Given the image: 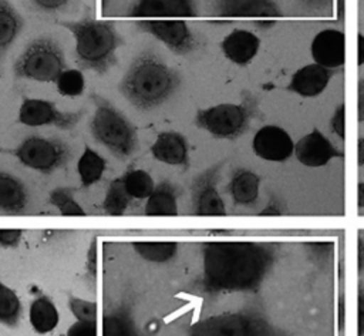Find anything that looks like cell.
<instances>
[{
	"label": "cell",
	"instance_id": "6da1fadb",
	"mask_svg": "<svg viewBox=\"0 0 364 336\" xmlns=\"http://www.w3.org/2000/svg\"><path fill=\"white\" fill-rule=\"evenodd\" d=\"M277 259V246L256 241H212L202 245L200 293L256 292Z\"/></svg>",
	"mask_w": 364,
	"mask_h": 336
},
{
	"label": "cell",
	"instance_id": "7a4b0ae2",
	"mask_svg": "<svg viewBox=\"0 0 364 336\" xmlns=\"http://www.w3.org/2000/svg\"><path fill=\"white\" fill-rule=\"evenodd\" d=\"M181 74L156 53L145 50L129 64L118 91L136 110L148 111L166 103L179 88Z\"/></svg>",
	"mask_w": 364,
	"mask_h": 336
},
{
	"label": "cell",
	"instance_id": "3957f363",
	"mask_svg": "<svg viewBox=\"0 0 364 336\" xmlns=\"http://www.w3.org/2000/svg\"><path fill=\"white\" fill-rule=\"evenodd\" d=\"M75 40L74 56L80 68L105 74L117 63L121 37L111 21L95 20L90 13L77 21H60Z\"/></svg>",
	"mask_w": 364,
	"mask_h": 336
},
{
	"label": "cell",
	"instance_id": "277c9868",
	"mask_svg": "<svg viewBox=\"0 0 364 336\" xmlns=\"http://www.w3.org/2000/svg\"><path fill=\"white\" fill-rule=\"evenodd\" d=\"M188 336H293L253 308L210 315L193 322Z\"/></svg>",
	"mask_w": 364,
	"mask_h": 336
},
{
	"label": "cell",
	"instance_id": "5b68a950",
	"mask_svg": "<svg viewBox=\"0 0 364 336\" xmlns=\"http://www.w3.org/2000/svg\"><path fill=\"white\" fill-rule=\"evenodd\" d=\"M259 114L257 97L252 91L243 90L239 103H222L199 108L193 124L196 128L209 132L213 138L236 140L249 130L250 122Z\"/></svg>",
	"mask_w": 364,
	"mask_h": 336
},
{
	"label": "cell",
	"instance_id": "8992f818",
	"mask_svg": "<svg viewBox=\"0 0 364 336\" xmlns=\"http://www.w3.org/2000/svg\"><path fill=\"white\" fill-rule=\"evenodd\" d=\"M90 100L95 107L90 122L94 140L119 159L132 157L138 149L135 125L102 95L92 93Z\"/></svg>",
	"mask_w": 364,
	"mask_h": 336
},
{
	"label": "cell",
	"instance_id": "52a82bcc",
	"mask_svg": "<svg viewBox=\"0 0 364 336\" xmlns=\"http://www.w3.org/2000/svg\"><path fill=\"white\" fill-rule=\"evenodd\" d=\"M64 70H67L64 51L48 36L31 40L13 65L16 78L40 83H55Z\"/></svg>",
	"mask_w": 364,
	"mask_h": 336
},
{
	"label": "cell",
	"instance_id": "ba28073f",
	"mask_svg": "<svg viewBox=\"0 0 364 336\" xmlns=\"http://www.w3.org/2000/svg\"><path fill=\"white\" fill-rule=\"evenodd\" d=\"M27 168L50 175L63 168L71 157L70 147L58 138L28 135L16 148L9 149Z\"/></svg>",
	"mask_w": 364,
	"mask_h": 336
},
{
	"label": "cell",
	"instance_id": "9c48e42d",
	"mask_svg": "<svg viewBox=\"0 0 364 336\" xmlns=\"http://www.w3.org/2000/svg\"><path fill=\"white\" fill-rule=\"evenodd\" d=\"M225 161L212 164L199 172L191 185L192 208L198 216H225L228 214L225 201L218 189L220 171Z\"/></svg>",
	"mask_w": 364,
	"mask_h": 336
},
{
	"label": "cell",
	"instance_id": "30bf717a",
	"mask_svg": "<svg viewBox=\"0 0 364 336\" xmlns=\"http://www.w3.org/2000/svg\"><path fill=\"white\" fill-rule=\"evenodd\" d=\"M84 110L61 111L54 101L43 98H24L17 121L27 127H55L60 130L74 128L82 118Z\"/></svg>",
	"mask_w": 364,
	"mask_h": 336
},
{
	"label": "cell",
	"instance_id": "8fae6325",
	"mask_svg": "<svg viewBox=\"0 0 364 336\" xmlns=\"http://www.w3.org/2000/svg\"><path fill=\"white\" fill-rule=\"evenodd\" d=\"M138 28L164 43L172 53L185 56L196 48V40L185 21L178 20H142Z\"/></svg>",
	"mask_w": 364,
	"mask_h": 336
},
{
	"label": "cell",
	"instance_id": "7c38bea8",
	"mask_svg": "<svg viewBox=\"0 0 364 336\" xmlns=\"http://www.w3.org/2000/svg\"><path fill=\"white\" fill-rule=\"evenodd\" d=\"M252 149L263 161L284 162L294 154V142L280 125L266 124L253 135Z\"/></svg>",
	"mask_w": 364,
	"mask_h": 336
},
{
	"label": "cell",
	"instance_id": "4fadbf2b",
	"mask_svg": "<svg viewBox=\"0 0 364 336\" xmlns=\"http://www.w3.org/2000/svg\"><path fill=\"white\" fill-rule=\"evenodd\" d=\"M296 159L309 168H320L334 158H344L343 149L337 148L318 128H313L294 144Z\"/></svg>",
	"mask_w": 364,
	"mask_h": 336
},
{
	"label": "cell",
	"instance_id": "5bb4252c",
	"mask_svg": "<svg viewBox=\"0 0 364 336\" xmlns=\"http://www.w3.org/2000/svg\"><path fill=\"white\" fill-rule=\"evenodd\" d=\"M334 74L336 68H328L318 63L306 64L293 73L284 91L306 98L317 97L327 88Z\"/></svg>",
	"mask_w": 364,
	"mask_h": 336
},
{
	"label": "cell",
	"instance_id": "9a60e30c",
	"mask_svg": "<svg viewBox=\"0 0 364 336\" xmlns=\"http://www.w3.org/2000/svg\"><path fill=\"white\" fill-rule=\"evenodd\" d=\"M310 53L314 63L328 68H338L346 60V37L344 33L336 28L318 31L310 46Z\"/></svg>",
	"mask_w": 364,
	"mask_h": 336
},
{
	"label": "cell",
	"instance_id": "2e32d148",
	"mask_svg": "<svg viewBox=\"0 0 364 336\" xmlns=\"http://www.w3.org/2000/svg\"><path fill=\"white\" fill-rule=\"evenodd\" d=\"M152 157L166 165L189 167V142L178 131H162L151 145Z\"/></svg>",
	"mask_w": 364,
	"mask_h": 336
},
{
	"label": "cell",
	"instance_id": "e0dca14e",
	"mask_svg": "<svg viewBox=\"0 0 364 336\" xmlns=\"http://www.w3.org/2000/svg\"><path fill=\"white\" fill-rule=\"evenodd\" d=\"M213 11L219 17H280L277 0H215Z\"/></svg>",
	"mask_w": 364,
	"mask_h": 336
},
{
	"label": "cell",
	"instance_id": "ac0fdd59",
	"mask_svg": "<svg viewBox=\"0 0 364 336\" xmlns=\"http://www.w3.org/2000/svg\"><path fill=\"white\" fill-rule=\"evenodd\" d=\"M132 17H195V0H136L128 10Z\"/></svg>",
	"mask_w": 364,
	"mask_h": 336
},
{
	"label": "cell",
	"instance_id": "d6986e66",
	"mask_svg": "<svg viewBox=\"0 0 364 336\" xmlns=\"http://www.w3.org/2000/svg\"><path fill=\"white\" fill-rule=\"evenodd\" d=\"M260 48V38L249 30L235 28L222 41L220 50L223 56L237 65H247L256 57Z\"/></svg>",
	"mask_w": 364,
	"mask_h": 336
},
{
	"label": "cell",
	"instance_id": "ffe728a7",
	"mask_svg": "<svg viewBox=\"0 0 364 336\" xmlns=\"http://www.w3.org/2000/svg\"><path fill=\"white\" fill-rule=\"evenodd\" d=\"M260 191V177L249 168H236L228 184V192L237 206H253Z\"/></svg>",
	"mask_w": 364,
	"mask_h": 336
},
{
	"label": "cell",
	"instance_id": "44dd1931",
	"mask_svg": "<svg viewBox=\"0 0 364 336\" xmlns=\"http://www.w3.org/2000/svg\"><path fill=\"white\" fill-rule=\"evenodd\" d=\"M23 27L24 19L14 6L9 0H0V70Z\"/></svg>",
	"mask_w": 364,
	"mask_h": 336
},
{
	"label": "cell",
	"instance_id": "7402d4cb",
	"mask_svg": "<svg viewBox=\"0 0 364 336\" xmlns=\"http://www.w3.org/2000/svg\"><path fill=\"white\" fill-rule=\"evenodd\" d=\"M101 336H145V335L139 332L134 320L132 306L127 302H122L114 310L102 316Z\"/></svg>",
	"mask_w": 364,
	"mask_h": 336
},
{
	"label": "cell",
	"instance_id": "603a6c76",
	"mask_svg": "<svg viewBox=\"0 0 364 336\" xmlns=\"http://www.w3.org/2000/svg\"><path fill=\"white\" fill-rule=\"evenodd\" d=\"M28 201L24 184L14 175L0 171V211L6 214H20Z\"/></svg>",
	"mask_w": 364,
	"mask_h": 336
},
{
	"label": "cell",
	"instance_id": "cb8c5ba5",
	"mask_svg": "<svg viewBox=\"0 0 364 336\" xmlns=\"http://www.w3.org/2000/svg\"><path fill=\"white\" fill-rule=\"evenodd\" d=\"M145 215L148 216H176L178 215V189L169 182L158 184L146 198Z\"/></svg>",
	"mask_w": 364,
	"mask_h": 336
},
{
	"label": "cell",
	"instance_id": "d4e9b609",
	"mask_svg": "<svg viewBox=\"0 0 364 336\" xmlns=\"http://www.w3.org/2000/svg\"><path fill=\"white\" fill-rule=\"evenodd\" d=\"M28 320L36 333L46 335L57 327L60 315L57 306L48 296L38 295L30 305Z\"/></svg>",
	"mask_w": 364,
	"mask_h": 336
},
{
	"label": "cell",
	"instance_id": "484cf974",
	"mask_svg": "<svg viewBox=\"0 0 364 336\" xmlns=\"http://www.w3.org/2000/svg\"><path fill=\"white\" fill-rule=\"evenodd\" d=\"M107 168V161L91 147L85 145L81 157L77 162V171L80 175L81 188H90L98 182Z\"/></svg>",
	"mask_w": 364,
	"mask_h": 336
},
{
	"label": "cell",
	"instance_id": "4316f807",
	"mask_svg": "<svg viewBox=\"0 0 364 336\" xmlns=\"http://www.w3.org/2000/svg\"><path fill=\"white\" fill-rule=\"evenodd\" d=\"M132 248L142 259L152 263H166L178 255V243L171 241L134 242Z\"/></svg>",
	"mask_w": 364,
	"mask_h": 336
},
{
	"label": "cell",
	"instance_id": "83f0119b",
	"mask_svg": "<svg viewBox=\"0 0 364 336\" xmlns=\"http://www.w3.org/2000/svg\"><path fill=\"white\" fill-rule=\"evenodd\" d=\"M132 199L134 198L125 189L122 178H115L109 182L105 191V196L102 201L104 212L111 216H119L128 209Z\"/></svg>",
	"mask_w": 364,
	"mask_h": 336
},
{
	"label": "cell",
	"instance_id": "f1b7e54d",
	"mask_svg": "<svg viewBox=\"0 0 364 336\" xmlns=\"http://www.w3.org/2000/svg\"><path fill=\"white\" fill-rule=\"evenodd\" d=\"M21 300L18 295L0 280V323L9 327H14L20 323L21 317Z\"/></svg>",
	"mask_w": 364,
	"mask_h": 336
},
{
	"label": "cell",
	"instance_id": "f546056e",
	"mask_svg": "<svg viewBox=\"0 0 364 336\" xmlns=\"http://www.w3.org/2000/svg\"><path fill=\"white\" fill-rule=\"evenodd\" d=\"M121 178L124 181L127 192L134 199L148 198L155 188L152 177L145 169H129Z\"/></svg>",
	"mask_w": 364,
	"mask_h": 336
},
{
	"label": "cell",
	"instance_id": "4dcf8cb0",
	"mask_svg": "<svg viewBox=\"0 0 364 336\" xmlns=\"http://www.w3.org/2000/svg\"><path fill=\"white\" fill-rule=\"evenodd\" d=\"M57 91L64 97H78L85 90V80L81 70L75 68H67L64 70L57 81Z\"/></svg>",
	"mask_w": 364,
	"mask_h": 336
},
{
	"label": "cell",
	"instance_id": "1f68e13d",
	"mask_svg": "<svg viewBox=\"0 0 364 336\" xmlns=\"http://www.w3.org/2000/svg\"><path fill=\"white\" fill-rule=\"evenodd\" d=\"M50 202L58 209L64 216H84L85 211L74 199L70 188H55L48 195Z\"/></svg>",
	"mask_w": 364,
	"mask_h": 336
},
{
	"label": "cell",
	"instance_id": "d6a6232c",
	"mask_svg": "<svg viewBox=\"0 0 364 336\" xmlns=\"http://www.w3.org/2000/svg\"><path fill=\"white\" fill-rule=\"evenodd\" d=\"M68 309L77 320H97V303L70 295Z\"/></svg>",
	"mask_w": 364,
	"mask_h": 336
},
{
	"label": "cell",
	"instance_id": "836d02e7",
	"mask_svg": "<svg viewBox=\"0 0 364 336\" xmlns=\"http://www.w3.org/2000/svg\"><path fill=\"white\" fill-rule=\"evenodd\" d=\"M328 124H330L331 131H333L341 141H344V140H346V105H344V104H340V105L334 110V112H333V115H331Z\"/></svg>",
	"mask_w": 364,
	"mask_h": 336
},
{
	"label": "cell",
	"instance_id": "e575fe53",
	"mask_svg": "<svg viewBox=\"0 0 364 336\" xmlns=\"http://www.w3.org/2000/svg\"><path fill=\"white\" fill-rule=\"evenodd\" d=\"M65 336H98L97 320H75L68 327Z\"/></svg>",
	"mask_w": 364,
	"mask_h": 336
},
{
	"label": "cell",
	"instance_id": "d590c367",
	"mask_svg": "<svg viewBox=\"0 0 364 336\" xmlns=\"http://www.w3.org/2000/svg\"><path fill=\"white\" fill-rule=\"evenodd\" d=\"M21 236H23L21 229L0 228V246L1 248H16V246H18Z\"/></svg>",
	"mask_w": 364,
	"mask_h": 336
},
{
	"label": "cell",
	"instance_id": "8d00e7d4",
	"mask_svg": "<svg viewBox=\"0 0 364 336\" xmlns=\"http://www.w3.org/2000/svg\"><path fill=\"white\" fill-rule=\"evenodd\" d=\"M36 9L44 13H55L64 10L71 0H30Z\"/></svg>",
	"mask_w": 364,
	"mask_h": 336
},
{
	"label": "cell",
	"instance_id": "74e56055",
	"mask_svg": "<svg viewBox=\"0 0 364 336\" xmlns=\"http://www.w3.org/2000/svg\"><path fill=\"white\" fill-rule=\"evenodd\" d=\"M299 3L304 9L313 13H321V14L330 13L333 7V0H299Z\"/></svg>",
	"mask_w": 364,
	"mask_h": 336
},
{
	"label": "cell",
	"instance_id": "f35d334b",
	"mask_svg": "<svg viewBox=\"0 0 364 336\" xmlns=\"http://www.w3.org/2000/svg\"><path fill=\"white\" fill-rule=\"evenodd\" d=\"M357 336H364V286L357 292Z\"/></svg>",
	"mask_w": 364,
	"mask_h": 336
},
{
	"label": "cell",
	"instance_id": "ab89813d",
	"mask_svg": "<svg viewBox=\"0 0 364 336\" xmlns=\"http://www.w3.org/2000/svg\"><path fill=\"white\" fill-rule=\"evenodd\" d=\"M95 262H97V255H95V242L91 243L90 246V252L87 255V272H88V276L91 279V282L94 283L95 282V278H97V269H95Z\"/></svg>",
	"mask_w": 364,
	"mask_h": 336
},
{
	"label": "cell",
	"instance_id": "60d3db41",
	"mask_svg": "<svg viewBox=\"0 0 364 336\" xmlns=\"http://www.w3.org/2000/svg\"><path fill=\"white\" fill-rule=\"evenodd\" d=\"M357 118L358 122H364V77L358 80L357 87Z\"/></svg>",
	"mask_w": 364,
	"mask_h": 336
},
{
	"label": "cell",
	"instance_id": "b9f144b4",
	"mask_svg": "<svg viewBox=\"0 0 364 336\" xmlns=\"http://www.w3.org/2000/svg\"><path fill=\"white\" fill-rule=\"evenodd\" d=\"M282 212L283 209L280 208V204H277V201L273 199V204L270 202L269 205H266V208L260 211V215H280Z\"/></svg>",
	"mask_w": 364,
	"mask_h": 336
},
{
	"label": "cell",
	"instance_id": "7bdbcfd3",
	"mask_svg": "<svg viewBox=\"0 0 364 336\" xmlns=\"http://www.w3.org/2000/svg\"><path fill=\"white\" fill-rule=\"evenodd\" d=\"M357 63L358 65L364 64V34L358 33L357 37Z\"/></svg>",
	"mask_w": 364,
	"mask_h": 336
},
{
	"label": "cell",
	"instance_id": "ee69618b",
	"mask_svg": "<svg viewBox=\"0 0 364 336\" xmlns=\"http://www.w3.org/2000/svg\"><path fill=\"white\" fill-rule=\"evenodd\" d=\"M357 162L360 167H364V137L358 138L357 142Z\"/></svg>",
	"mask_w": 364,
	"mask_h": 336
},
{
	"label": "cell",
	"instance_id": "f6af8a7d",
	"mask_svg": "<svg viewBox=\"0 0 364 336\" xmlns=\"http://www.w3.org/2000/svg\"><path fill=\"white\" fill-rule=\"evenodd\" d=\"M357 205L360 209H364V181L357 185Z\"/></svg>",
	"mask_w": 364,
	"mask_h": 336
},
{
	"label": "cell",
	"instance_id": "bcb514c9",
	"mask_svg": "<svg viewBox=\"0 0 364 336\" xmlns=\"http://www.w3.org/2000/svg\"><path fill=\"white\" fill-rule=\"evenodd\" d=\"M364 269V241L358 239V271Z\"/></svg>",
	"mask_w": 364,
	"mask_h": 336
}]
</instances>
